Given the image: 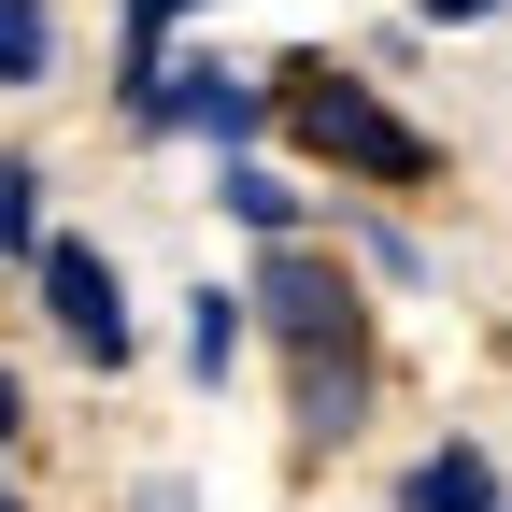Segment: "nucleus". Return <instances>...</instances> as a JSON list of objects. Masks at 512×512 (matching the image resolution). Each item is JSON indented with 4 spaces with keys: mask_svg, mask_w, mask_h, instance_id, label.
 I'll return each instance as SVG.
<instances>
[{
    "mask_svg": "<svg viewBox=\"0 0 512 512\" xmlns=\"http://www.w3.org/2000/svg\"><path fill=\"white\" fill-rule=\"evenodd\" d=\"M0 512H29V484H0Z\"/></svg>",
    "mask_w": 512,
    "mask_h": 512,
    "instance_id": "nucleus-14",
    "label": "nucleus"
},
{
    "mask_svg": "<svg viewBox=\"0 0 512 512\" xmlns=\"http://www.w3.org/2000/svg\"><path fill=\"white\" fill-rule=\"evenodd\" d=\"M271 143H299L313 171L370 185V200H427L441 185V143L356 72V57H328V43H285L271 57Z\"/></svg>",
    "mask_w": 512,
    "mask_h": 512,
    "instance_id": "nucleus-2",
    "label": "nucleus"
},
{
    "mask_svg": "<svg viewBox=\"0 0 512 512\" xmlns=\"http://www.w3.org/2000/svg\"><path fill=\"white\" fill-rule=\"evenodd\" d=\"M242 328H256L242 285H185V384H228L242 370Z\"/></svg>",
    "mask_w": 512,
    "mask_h": 512,
    "instance_id": "nucleus-6",
    "label": "nucleus"
},
{
    "mask_svg": "<svg viewBox=\"0 0 512 512\" xmlns=\"http://www.w3.org/2000/svg\"><path fill=\"white\" fill-rule=\"evenodd\" d=\"M356 271H370L384 299H427V242H413L399 214H356Z\"/></svg>",
    "mask_w": 512,
    "mask_h": 512,
    "instance_id": "nucleus-10",
    "label": "nucleus"
},
{
    "mask_svg": "<svg viewBox=\"0 0 512 512\" xmlns=\"http://www.w3.org/2000/svg\"><path fill=\"white\" fill-rule=\"evenodd\" d=\"M29 299H43V328L72 342V370H128L143 356V328H128V285H114V256L86 242V228H43V256H29Z\"/></svg>",
    "mask_w": 512,
    "mask_h": 512,
    "instance_id": "nucleus-3",
    "label": "nucleus"
},
{
    "mask_svg": "<svg viewBox=\"0 0 512 512\" xmlns=\"http://www.w3.org/2000/svg\"><path fill=\"white\" fill-rule=\"evenodd\" d=\"M484 15H512V0H427V29H484Z\"/></svg>",
    "mask_w": 512,
    "mask_h": 512,
    "instance_id": "nucleus-13",
    "label": "nucleus"
},
{
    "mask_svg": "<svg viewBox=\"0 0 512 512\" xmlns=\"http://www.w3.org/2000/svg\"><path fill=\"white\" fill-rule=\"evenodd\" d=\"M128 512H200V484H185V470H143V484H128Z\"/></svg>",
    "mask_w": 512,
    "mask_h": 512,
    "instance_id": "nucleus-11",
    "label": "nucleus"
},
{
    "mask_svg": "<svg viewBox=\"0 0 512 512\" xmlns=\"http://www.w3.org/2000/svg\"><path fill=\"white\" fill-rule=\"evenodd\" d=\"M185 15H214V0H114V86H143L157 57H171V29Z\"/></svg>",
    "mask_w": 512,
    "mask_h": 512,
    "instance_id": "nucleus-9",
    "label": "nucleus"
},
{
    "mask_svg": "<svg viewBox=\"0 0 512 512\" xmlns=\"http://www.w3.org/2000/svg\"><path fill=\"white\" fill-rule=\"evenodd\" d=\"M57 86V0H0V100Z\"/></svg>",
    "mask_w": 512,
    "mask_h": 512,
    "instance_id": "nucleus-8",
    "label": "nucleus"
},
{
    "mask_svg": "<svg viewBox=\"0 0 512 512\" xmlns=\"http://www.w3.org/2000/svg\"><path fill=\"white\" fill-rule=\"evenodd\" d=\"M43 185H57V171H43L29 143H0V271H29V256H43V228H57Z\"/></svg>",
    "mask_w": 512,
    "mask_h": 512,
    "instance_id": "nucleus-7",
    "label": "nucleus"
},
{
    "mask_svg": "<svg viewBox=\"0 0 512 512\" xmlns=\"http://www.w3.org/2000/svg\"><path fill=\"white\" fill-rule=\"evenodd\" d=\"M214 214L256 228V242H299V185H285L271 157H214Z\"/></svg>",
    "mask_w": 512,
    "mask_h": 512,
    "instance_id": "nucleus-5",
    "label": "nucleus"
},
{
    "mask_svg": "<svg viewBox=\"0 0 512 512\" xmlns=\"http://www.w3.org/2000/svg\"><path fill=\"white\" fill-rule=\"evenodd\" d=\"M242 313H256V342H271V370H285V441H299V456H356L370 413H384V313H370V271L328 256L313 228H299V242H256Z\"/></svg>",
    "mask_w": 512,
    "mask_h": 512,
    "instance_id": "nucleus-1",
    "label": "nucleus"
},
{
    "mask_svg": "<svg viewBox=\"0 0 512 512\" xmlns=\"http://www.w3.org/2000/svg\"><path fill=\"white\" fill-rule=\"evenodd\" d=\"M15 441H29V384L0 370V456H15Z\"/></svg>",
    "mask_w": 512,
    "mask_h": 512,
    "instance_id": "nucleus-12",
    "label": "nucleus"
},
{
    "mask_svg": "<svg viewBox=\"0 0 512 512\" xmlns=\"http://www.w3.org/2000/svg\"><path fill=\"white\" fill-rule=\"evenodd\" d=\"M399 512H512V484H498L484 441H427V456L399 470Z\"/></svg>",
    "mask_w": 512,
    "mask_h": 512,
    "instance_id": "nucleus-4",
    "label": "nucleus"
}]
</instances>
